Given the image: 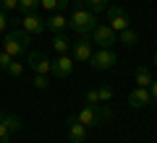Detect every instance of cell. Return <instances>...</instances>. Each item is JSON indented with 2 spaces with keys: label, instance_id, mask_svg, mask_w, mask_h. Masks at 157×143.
I'll use <instances>...</instances> for the list:
<instances>
[{
  "label": "cell",
  "instance_id": "obj_7",
  "mask_svg": "<svg viewBox=\"0 0 157 143\" xmlns=\"http://www.w3.org/2000/svg\"><path fill=\"white\" fill-rule=\"evenodd\" d=\"M149 104H155V99H152L149 88L136 86L134 91L128 94V107H131V109H141V107H149Z\"/></svg>",
  "mask_w": 157,
  "mask_h": 143
},
{
  "label": "cell",
  "instance_id": "obj_31",
  "mask_svg": "<svg viewBox=\"0 0 157 143\" xmlns=\"http://www.w3.org/2000/svg\"><path fill=\"white\" fill-rule=\"evenodd\" d=\"M155 65H157V52H155Z\"/></svg>",
  "mask_w": 157,
  "mask_h": 143
},
{
  "label": "cell",
  "instance_id": "obj_16",
  "mask_svg": "<svg viewBox=\"0 0 157 143\" xmlns=\"http://www.w3.org/2000/svg\"><path fill=\"white\" fill-rule=\"evenodd\" d=\"M118 42L123 44V47H134V44L139 42V34L128 26V29H123V31H118Z\"/></svg>",
  "mask_w": 157,
  "mask_h": 143
},
{
  "label": "cell",
  "instance_id": "obj_28",
  "mask_svg": "<svg viewBox=\"0 0 157 143\" xmlns=\"http://www.w3.org/2000/svg\"><path fill=\"white\" fill-rule=\"evenodd\" d=\"M6 26H8V13L0 8V31H6Z\"/></svg>",
  "mask_w": 157,
  "mask_h": 143
},
{
  "label": "cell",
  "instance_id": "obj_9",
  "mask_svg": "<svg viewBox=\"0 0 157 143\" xmlns=\"http://www.w3.org/2000/svg\"><path fill=\"white\" fill-rule=\"evenodd\" d=\"M21 29H24L26 34H32V37H34V34H42L47 26H45V18H42V16H37V13H24Z\"/></svg>",
  "mask_w": 157,
  "mask_h": 143
},
{
  "label": "cell",
  "instance_id": "obj_10",
  "mask_svg": "<svg viewBox=\"0 0 157 143\" xmlns=\"http://www.w3.org/2000/svg\"><path fill=\"white\" fill-rule=\"evenodd\" d=\"M78 122H81V125H86V130H89V127H97L100 125V107H92V104H86V107H81V109H78Z\"/></svg>",
  "mask_w": 157,
  "mask_h": 143
},
{
  "label": "cell",
  "instance_id": "obj_29",
  "mask_svg": "<svg viewBox=\"0 0 157 143\" xmlns=\"http://www.w3.org/2000/svg\"><path fill=\"white\" fill-rule=\"evenodd\" d=\"M110 117H113V112L107 109V107H102V104H100V122H102V120H110Z\"/></svg>",
  "mask_w": 157,
  "mask_h": 143
},
{
  "label": "cell",
  "instance_id": "obj_2",
  "mask_svg": "<svg viewBox=\"0 0 157 143\" xmlns=\"http://www.w3.org/2000/svg\"><path fill=\"white\" fill-rule=\"evenodd\" d=\"M29 44H32V34H26L24 29H13V31H8L6 37H3V50L8 52V55H13V57H18V55H24V52L29 50Z\"/></svg>",
  "mask_w": 157,
  "mask_h": 143
},
{
  "label": "cell",
  "instance_id": "obj_13",
  "mask_svg": "<svg viewBox=\"0 0 157 143\" xmlns=\"http://www.w3.org/2000/svg\"><path fill=\"white\" fill-rule=\"evenodd\" d=\"M45 26L50 29L52 34H58V31H63V29L68 26V18H66V16H60V13H52L50 18H45Z\"/></svg>",
  "mask_w": 157,
  "mask_h": 143
},
{
  "label": "cell",
  "instance_id": "obj_20",
  "mask_svg": "<svg viewBox=\"0 0 157 143\" xmlns=\"http://www.w3.org/2000/svg\"><path fill=\"white\" fill-rule=\"evenodd\" d=\"M39 5V0H18V11L21 13H34Z\"/></svg>",
  "mask_w": 157,
  "mask_h": 143
},
{
  "label": "cell",
  "instance_id": "obj_27",
  "mask_svg": "<svg viewBox=\"0 0 157 143\" xmlns=\"http://www.w3.org/2000/svg\"><path fill=\"white\" fill-rule=\"evenodd\" d=\"M11 135H13V133L8 130L3 122H0V143H11Z\"/></svg>",
  "mask_w": 157,
  "mask_h": 143
},
{
  "label": "cell",
  "instance_id": "obj_5",
  "mask_svg": "<svg viewBox=\"0 0 157 143\" xmlns=\"http://www.w3.org/2000/svg\"><path fill=\"white\" fill-rule=\"evenodd\" d=\"M107 26L113 29V31H123V29L131 26V16L126 8L121 5H110L107 8Z\"/></svg>",
  "mask_w": 157,
  "mask_h": 143
},
{
  "label": "cell",
  "instance_id": "obj_18",
  "mask_svg": "<svg viewBox=\"0 0 157 143\" xmlns=\"http://www.w3.org/2000/svg\"><path fill=\"white\" fill-rule=\"evenodd\" d=\"M0 122H3L11 133H18V130H21V120H18L16 115H11V112H3V120H0Z\"/></svg>",
  "mask_w": 157,
  "mask_h": 143
},
{
  "label": "cell",
  "instance_id": "obj_21",
  "mask_svg": "<svg viewBox=\"0 0 157 143\" xmlns=\"http://www.w3.org/2000/svg\"><path fill=\"white\" fill-rule=\"evenodd\" d=\"M34 86H37L39 91H47V88H50V78L42 76V73H34Z\"/></svg>",
  "mask_w": 157,
  "mask_h": 143
},
{
  "label": "cell",
  "instance_id": "obj_11",
  "mask_svg": "<svg viewBox=\"0 0 157 143\" xmlns=\"http://www.w3.org/2000/svg\"><path fill=\"white\" fill-rule=\"evenodd\" d=\"M73 73V57L71 55H58V60H52V76L68 78Z\"/></svg>",
  "mask_w": 157,
  "mask_h": 143
},
{
  "label": "cell",
  "instance_id": "obj_25",
  "mask_svg": "<svg viewBox=\"0 0 157 143\" xmlns=\"http://www.w3.org/2000/svg\"><path fill=\"white\" fill-rule=\"evenodd\" d=\"M86 104L100 107V94H97V88H89V91H86Z\"/></svg>",
  "mask_w": 157,
  "mask_h": 143
},
{
  "label": "cell",
  "instance_id": "obj_12",
  "mask_svg": "<svg viewBox=\"0 0 157 143\" xmlns=\"http://www.w3.org/2000/svg\"><path fill=\"white\" fill-rule=\"evenodd\" d=\"M68 141L71 143H84L86 141V125L78 122V117H68Z\"/></svg>",
  "mask_w": 157,
  "mask_h": 143
},
{
  "label": "cell",
  "instance_id": "obj_30",
  "mask_svg": "<svg viewBox=\"0 0 157 143\" xmlns=\"http://www.w3.org/2000/svg\"><path fill=\"white\" fill-rule=\"evenodd\" d=\"M149 94H152V99L157 102V78H155V81H152V86H149Z\"/></svg>",
  "mask_w": 157,
  "mask_h": 143
},
{
  "label": "cell",
  "instance_id": "obj_14",
  "mask_svg": "<svg viewBox=\"0 0 157 143\" xmlns=\"http://www.w3.org/2000/svg\"><path fill=\"white\" fill-rule=\"evenodd\" d=\"M52 50H55L58 55H68V50H71V39H68L63 31H58L55 37H52Z\"/></svg>",
  "mask_w": 157,
  "mask_h": 143
},
{
  "label": "cell",
  "instance_id": "obj_26",
  "mask_svg": "<svg viewBox=\"0 0 157 143\" xmlns=\"http://www.w3.org/2000/svg\"><path fill=\"white\" fill-rule=\"evenodd\" d=\"M0 8H3V11H16L18 8V0H0Z\"/></svg>",
  "mask_w": 157,
  "mask_h": 143
},
{
  "label": "cell",
  "instance_id": "obj_1",
  "mask_svg": "<svg viewBox=\"0 0 157 143\" xmlns=\"http://www.w3.org/2000/svg\"><path fill=\"white\" fill-rule=\"evenodd\" d=\"M97 23H100V13L89 11V8L84 5V0H76V3H73V13H71V18H68V26L76 34H92L97 29Z\"/></svg>",
  "mask_w": 157,
  "mask_h": 143
},
{
  "label": "cell",
  "instance_id": "obj_24",
  "mask_svg": "<svg viewBox=\"0 0 157 143\" xmlns=\"http://www.w3.org/2000/svg\"><path fill=\"white\" fill-rule=\"evenodd\" d=\"M11 60H13V55H8V52L3 50V47H0V70H8Z\"/></svg>",
  "mask_w": 157,
  "mask_h": 143
},
{
  "label": "cell",
  "instance_id": "obj_22",
  "mask_svg": "<svg viewBox=\"0 0 157 143\" xmlns=\"http://www.w3.org/2000/svg\"><path fill=\"white\" fill-rule=\"evenodd\" d=\"M84 5L89 8V11L100 13V11H105V8H107V0H84Z\"/></svg>",
  "mask_w": 157,
  "mask_h": 143
},
{
  "label": "cell",
  "instance_id": "obj_19",
  "mask_svg": "<svg viewBox=\"0 0 157 143\" xmlns=\"http://www.w3.org/2000/svg\"><path fill=\"white\" fill-rule=\"evenodd\" d=\"M6 73H11L13 78H21L24 76V63H18V57H13L11 60V65H8V70Z\"/></svg>",
  "mask_w": 157,
  "mask_h": 143
},
{
  "label": "cell",
  "instance_id": "obj_23",
  "mask_svg": "<svg viewBox=\"0 0 157 143\" xmlns=\"http://www.w3.org/2000/svg\"><path fill=\"white\" fill-rule=\"evenodd\" d=\"M97 94H100V104H107V102L113 99V88L110 86H100V88H97Z\"/></svg>",
  "mask_w": 157,
  "mask_h": 143
},
{
  "label": "cell",
  "instance_id": "obj_8",
  "mask_svg": "<svg viewBox=\"0 0 157 143\" xmlns=\"http://www.w3.org/2000/svg\"><path fill=\"white\" fill-rule=\"evenodd\" d=\"M29 68H32L34 73L50 76V73H52V60L45 55V52H32V55H29Z\"/></svg>",
  "mask_w": 157,
  "mask_h": 143
},
{
  "label": "cell",
  "instance_id": "obj_32",
  "mask_svg": "<svg viewBox=\"0 0 157 143\" xmlns=\"http://www.w3.org/2000/svg\"><path fill=\"white\" fill-rule=\"evenodd\" d=\"M0 120H3V109H0Z\"/></svg>",
  "mask_w": 157,
  "mask_h": 143
},
{
  "label": "cell",
  "instance_id": "obj_17",
  "mask_svg": "<svg viewBox=\"0 0 157 143\" xmlns=\"http://www.w3.org/2000/svg\"><path fill=\"white\" fill-rule=\"evenodd\" d=\"M68 3L71 0H39V5L45 8V11H50V13H60L63 8H68Z\"/></svg>",
  "mask_w": 157,
  "mask_h": 143
},
{
  "label": "cell",
  "instance_id": "obj_6",
  "mask_svg": "<svg viewBox=\"0 0 157 143\" xmlns=\"http://www.w3.org/2000/svg\"><path fill=\"white\" fill-rule=\"evenodd\" d=\"M118 63V57H115V52L113 50H97L94 55L89 57V65H92V70H110L113 65Z\"/></svg>",
  "mask_w": 157,
  "mask_h": 143
},
{
  "label": "cell",
  "instance_id": "obj_15",
  "mask_svg": "<svg viewBox=\"0 0 157 143\" xmlns=\"http://www.w3.org/2000/svg\"><path fill=\"white\" fill-rule=\"evenodd\" d=\"M134 78H136V83H139V86H144V88H149L152 81H155V78H152V73H149V68H144V65H139V68L134 70Z\"/></svg>",
  "mask_w": 157,
  "mask_h": 143
},
{
  "label": "cell",
  "instance_id": "obj_4",
  "mask_svg": "<svg viewBox=\"0 0 157 143\" xmlns=\"http://www.w3.org/2000/svg\"><path fill=\"white\" fill-rule=\"evenodd\" d=\"M89 37H92V42H94L97 47H102V50H113L118 44V31H113L107 23H97V29Z\"/></svg>",
  "mask_w": 157,
  "mask_h": 143
},
{
  "label": "cell",
  "instance_id": "obj_3",
  "mask_svg": "<svg viewBox=\"0 0 157 143\" xmlns=\"http://www.w3.org/2000/svg\"><path fill=\"white\" fill-rule=\"evenodd\" d=\"M94 42H92V37L89 34H78V39L71 44V57H73V63H89V57L94 55Z\"/></svg>",
  "mask_w": 157,
  "mask_h": 143
}]
</instances>
